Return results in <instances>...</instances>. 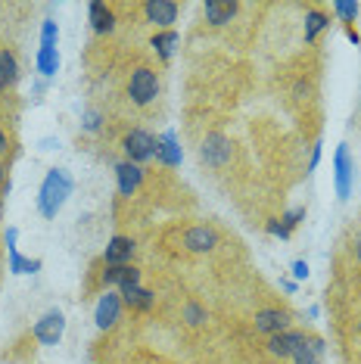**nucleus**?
I'll list each match as a JSON object with an SVG mask.
<instances>
[{"instance_id":"393cba45","label":"nucleus","mask_w":361,"mask_h":364,"mask_svg":"<svg viewBox=\"0 0 361 364\" xmlns=\"http://www.w3.org/2000/svg\"><path fill=\"white\" fill-rule=\"evenodd\" d=\"M184 321H187V324H190V327H203V324H206V321H209V311H206V305H200V302H187L184 305Z\"/></svg>"},{"instance_id":"72a5a7b5","label":"nucleus","mask_w":361,"mask_h":364,"mask_svg":"<svg viewBox=\"0 0 361 364\" xmlns=\"http://www.w3.org/2000/svg\"><path fill=\"white\" fill-rule=\"evenodd\" d=\"M346 38L352 41V44H361V35L355 31V26H346Z\"/></svg>"},{"instance_id":"dca6fc26","label":"nucleus","mask_w":361,"mask_h":364,"mask_svg":"<svg viewBox=\"0 0 361 364\" xmlns=\"http://www.w3.org/2000/svg\"><path fill=\"white\" fill-rule=\"evenodd\" d=\"M137 252V243L131 237H112L109 246H106L103 252V264H116V268H122V264H131V259H134Z\"/></svg>"},{"instance_id":"7ed1b4c3","label":"nucleus","mask_w":361,"mask_h":364,"mask_svg":"<svg viewBox=\"0 0 361 364\" xmlns=\"http://www.w3.org/2000/svg\"><path fill=\"white\" fill-rule=\"evenodd\" d=\"M234 156V144L227 134H221V131H209L206 137H203L200 144V159L209 165V168H225L227 162H231Z\"/></svg>"},{"instance_id":"4468645a","label":"nucleus","mask_w":361,"mask_h":364,"mask_svg":"<svg viewBox=\"0 0 361 364\" xmlns=\"http://www.w3.org/2000/svg\"><path fill=\"white\" fill-rule=\"evenodd\" d=\"M87 19H90V31L94 35H109L116 28V6L103 4V0H90L87 4Z\"/></svg>"},{"instance_id":"2f4dec72","label":"nucleus","mask_w":361,"mask_h":364,"mask_svg":"<svg viewBox=\"0 0 361 364\" xmlns=\"http://www.w3.org/2000/svg\"><path fill=\"white\" fill-rule=\"evenodd\" d=\"M10 150H13V140H10V134H6V128L0 125V159H4Z\"/></svg>"},{"instance_id":"1a4fd4ad","label":"nucleus","mask_w":361,"mask_h":364,"mask_svg":"<svg viewBox=\"0 0 361 364\" xmlns=\"http://www.w3.org/2000/svg\"><path fill=\"white\" fill-rule=\"evenodd\" d=\"M290 324H293L290 309H262V311H256V318H252V327L265 336L284 333V330H290Z\"/></svg>"},{"instance_id":"6ab92c4d","label":"nucleus","mask_w":361,"mask_h":364,"mask_svg":"<svg viewBox=\"0 0 361 364\" xmlns=\"http://www.w3.org/2000/svg\"><path fill=\"white\" fill-rule=\"evenodd\" d=\"M19 75H22L19 60H16V53L10 50V47H4V50H0V85L13 87L16 81H19Z\"/></svg>"},{"instance_id":"f8f14e48","label":"nucleus","mask_w":361,"mask_h":364,"mask_svg":"<svg viewBox=\"0 0 361 364\" xmlns=\"http://www.w3.org/2000/svg\"><path fill=\"white\" fill-rule=\"evenodd\" d=\"M144 184V165H134L128 159H122L116 165V187H119V196H134L137 190H141Z\"/></svg>"},{"instance_id":"39448f33","label":"nucleus","mask_w":361,"mask_h":364,"mask_svg":"<svg viewBox=\"0 0 361 364\" xmlns=\"http://www.w3.org/2000/svg\"><path fill=\"white\" fill-rule=\"evenodd\" d=\"M153 146H156V137L150 134V131L144 128H131L125 137H122V153H125L128 162L134 165H144L153 159Z\"/></svg>"},{"instance_id":"a211bd4d","label":"nucleus","mask_w":361,"mask_h":364,"mask_svg":"<svg viewBox=\"0 0 361 364\" xmlns=\"http://www.w3.org/2000/svg\"><path fill=\"white\" fill-rule=\"evenodd\" d=\"M150 47H153V53L159 56L162 63H168L171 56H175V47H178V31H175V28L156 31V35L150 38Z\"/></svg>"},{"instance_id":"a878e982","label":"nucleus","mask_w":361,"mask_h":364,"mask_svg":"<svg viewBox=\"0 0 361 364\" xmlns=\"http://www.w3.org/2000/svg\"><path fill=\"white\" fill-rule=\"evenodd\" d=\"M302 221H306V205H296V209H286L284 215H281V225H284V230L293 237V230H296Z\"/></svg>"},{"instance_id":"7c9ffc66","label":"nucleus","mask_w":361,"mask_h":364,"mask_svg":"<svg viewBox=\"0 0 361 364\" xmlns=\"http://www.w3.org/2000/svg\"><path fill=\"white\" fill-rule=\"evenodd\" d=\"M293 277H296V280H308V264L306 262H302V259H296V262H293Z\"/></svg>"},{"instance_id":"423d86ee","label":"nucleus","mask_w":361,"mask_h":364,"mask_svg":"<svg viewBox=\"0 0 361 364\" xmlns=\"http://www.w3.org/2000/svg\"><path fill=\"white\" fill-rule=\"evenodd\" d=\"M63 333H65V318H63V311H60V309L44 311V314H41V318H38L35 330H31V336H35L41 346H47V349H53V346H60Z\"/></svg>"},{"instance_id":"c756f323","label":"nucleus","mask_w":361,"mask_h":364,"mask_svg":"<svg viewBox=\"0 0 361 364\" xmlns=\"http://www.w3.org/2000/svg\"><path fill=\"white\" fill-rule=\"evenodd\" d=\"M265 230H268V234H271V237H281V240H290V234H286V230H284V225H281V218H268V221H265Z\"/></svg>"},{"instance_id":"473e14b6","label":"nucleus","mask_w":361,"mask_h":364,"mask_svg":"<svg viewBox=\"0 0 361 364\" xmlns=\"http://www.w3.org/2000/svg\"><path fill=\"white\" fill-rule=\"evenodd\" d=\"M318 162H321V140H315V146H311V156H308V171L318 168Z\"/></svg>"},{"instance_id":"b1692460","label":"nucleus","mask_w":361,"mask_h":364,"mask_svg":"<svg viewBox=\"0 0 361 364\" xmlns=\"http://www.w3.org/2000/svg\"><path fill=\"white\" fill-rule=\"evenodd\" d=\"M358 10L361 6L355 4V0H336L333 4V13H336V19H340L343 26H352V22L358 19Z\"/></svg>"},{"instance_id":"cd10ccee","label":"nucleus","mask_w":361,"mask_h":364,"mask_svg":"<svg viewBox=\"0 0 361 364\" xmlns=\"http://www.w3.org/2000/svg\"><path fill=\"white\" fill-rule=\"evenodd\" d=\"M56 41H60V28H56V22L44 19V26H41V47H50V50H56Z\"/></svg>"},{"instance_id":"2eb2a0df","label":"nucleus","mask_w":361,"mask_h":364,"mask_svg":"<svg viewBox=\"0 0 361 364\" xmlns=\"http://www.w3.org/2000/svg\"><path fill=\"white\" fill-rule=\"evenodd\" d=\"M237 13H240V4H237V0H206V4H203V16H206V22L212 28L227 26Z\"/></svg>"},{"instance_id":"f03ea898","label":"nucleus","mask_w":361,"mask_h":364,"mask_svg":"<svg viewBox=\"0 0 361 364\" xmlns=\"http://www.w3.org/2000/svg\"><path fill=\"white\" fill-rule=\"evenodd\" d=\"M159 75H156V69L153 65H134L131 69V75H128V85H125V94H128V100L134 103V106H153L156 103V97H159Z\"/></svg>"},{"instance_id":"e433bc0d","label":"nucleus","mask_w":361,"mask_h":364,"mask_svg":"<svg viewBox=\"0 0 361 364\" xmlns=\"http://www.w3.org/2000/svg\"><path fill=\"white\" fill-rule=\"evenodd\" d=\"M6 184H10V181H6V168H4V165H0V190H4Z\"/></svg>"},{"instance_id":"f704fd0d","label":"nucleus","mask_w":361,"mask_h":364,"mask_svg":"<svg viewBox=\"0 0 361 364\" xmlns=\"http://www.w3.org/2000/svg\"><path fill=\"white\" fill-rule=\"evenodd\" d=\"M352 255H355V262H361V234L355 237V243H352Z\"/></svg>"},{"instance_id":"0eeeda50","label":"nucleus","mask_w":361,"mask_h":364,"mask_svg":"<svg viewBox=\"0 0 361 364\" xmlns=\"http://www.w3.org/2000/svg\"><path fill=\"white\" fill-rule=\"evenodd\" d=\"M122 309H125V302H122L119 289H103V296L97 299V309H94L97 330H112L116 327L119 318H122Z\"/></svg>"},{"instance_id":"412c9836","label":"nucleus","mask_w":361,"mask_h":364,"mask_svg":"<svg viewBox=\"0 0 361 364\" xmlns=\"http://www.w3.org/2000/svg\"><path fill=\"white\" fill-rule=\"evenodd\" d=\"M330 28V16L324 10H318V6H311L306 13V44H315L318 38H321V31Z\"/></svg>"},{"instance_id":"4be33fe9","label":"nucleus","mask_w":361,"mask_h":364,"mask_svg":"<svg viewBox=\"0 0 361 364\" xmlns=\"http://www.w3.org/2000/svg\"><path fill=\"white\" fill-rule=\"evenodd\" d=\"M6 255H10V274H35L41 271V259H26L19 252V246H6Z\"/></svg>"},{"instance_id":"4c0bfd02","label":"nucleus","mask_w":361,"mask_h":364,"mask_svg":"<svg viewBox=\"0 0 361 364\" xmlns=\"http://www.w3.org/2000/svg\"><path fill=\"white\" fill-rule=\"evenodd\" d=\"M4 90H6V87H4V85H0V94H4Z\"/></svg>"},{"instance_id":"9b49d317","label":"nucleus","mask_w":361,"mask_h":364,"mask_svg":"<svg viewBox=\"0 0 361 364\" xmlns=\"http://www.w3.org/2000/svg\"><path fill=\"white\" fill-rule=\"evenodd\" d=\"M215 246H218V230H215V228H209V225H193V228L184 230V250H187V252L203 255V252H212Z\"/></svg>"},{"instance_id":"5701e85b","label":"nucleus","mask_w":361,"mask_h":364,"mask_svg":"<svg viewBox=\"0 0 361 364\" xmlns=\"http://www.w3.org/2000/svg\"><path fill=\"white\" fill-rule=\"evenodd\" d=\"M35 65L44 78H53L60 72V50H50V47H38V56H35Z\"/></svg>"},{"instance_id":"aec40b11","label":"nucleus","mask_w":361,"mask_h":364,"mask_svg":"<svg viewBox=\"0 0 361 364\" xmlns=\"http://www.w3.org/2000/svg\"><path fill=\"white\" fill-rule=\"evenodd\" d=\"M122 302H125V309L131 311H150L156 305V293H150V289L144 287H134V289H125V293H119Z\"/></svg>"},{"instance_id":"9d476101","label":"nucleus","mask_w":361,"mask_h":364,"mask_svg":"<svg viewBox=\"0 0 361 364\" xmlns=\"http://www.w3.org/2000/svg\"><path fill=\"white\" fill-rule=\"evenodd\" d=\"M153 159L159 165H166V168H178L180 159H184V153H180L178 146V134L175 131H162L159 137H156V146H153Z\"/></svg>"},{"instance_id":"20e7f679","label":"nucleus","mask_w":361,"mask_h":364,"mask_svg":"<svg viewBox=\"0 0 361 364\" xmlns=\"http://www.w3.org/2000/svg\"><path fill=\"white\" fill-rule=\"evenodd\" d=\"M333 184H336V196H340V200H349L352 184H355V159H352L346 144H340L333 153Z\"/></svg>"},{"instance_id":"c85d7f7f","label":"nucleus","mask_w":361,"mask_h":364,"mask_svg":"<svg viewBox=\"0 0 361 364\" xmlns=\"http://www.w3.org/2000/svg\"><path fill=\"white\" fill-rule=\"evenodd\" d=\"M81 128H85L87 134H97V131L103 128V112L100 109H87L85 119H81Z\"/></svg>"},{"instance_id":"ddd939ff","label":"nucleus","mask_w":361,"mask_h":364,"mask_svg":"<svg viewBox=\"0 0 361 364\" xmlns=\"http://www.w3.org/2000/svg\"><path fill=\"white\" fill-rule=\"evenodd\" d=\"M308 333L306 330H284V333H274V336H268V352L274 355V358H293V352L302 346V339H306Z\"/></svg>"},{"instance_id":"bb28decb","label":"nucleus","mask_w":361,"mask_h":364,"mask_svg":"<svg viewBox=\"0 0 361 364\" xmlns=\"http://www.w3.org/2000/svg\"><path fill=\"white\" fill-rule=\"evenodd\" d=\"M141 287V268H134V264H125L122 268V277H119V293H125V289H134Z\"/></svg>"},{"instance_id":"6e6552de","label":"nucleus","mask_w":361,"mask_h":364,"mask_svg":"<svg viewBox=\"0 0 361 364\" xmlns=\"http://www.w3.org/2000/svg\"><path fill=\"white\" fill-rule=\"evenodd\" d=\"M141 10H144V19L150 22V26H156L159 31H168L178 22L180 6L175 4V0H146Z\"/></svg>"},{"instance_id":"c9c22d12","label":"nucleus","mask_w":361,"mask_h":364,"mask_svg":"<svg viewBox=\"0 0 361 364\" xmlns=\"http://www.w3.org/2000/svg\"><path fill=\"white\" fill-rule=\"evenodd\" d=\"M281 287L286 289V293H296V284H293V280H281Z\"/></svg>"},{"instance_id":"f3484780","label":"nucleus","mask_w":361,"mask_h":364,"mask_svg":"<svg viewBox=\"0 0 361 364\" xmlns=\"http://www.w3.org/2000/svg\"><path fill=\"white\" fill-rule=\"evenodd\" d=\"M324 339L321 336H306L302 339V346L296 352H293V364H321L324 361Z\"/></svg>"},{"instance_id":"f257e3e1","label":"nucleus","mask_w":361,"mask_h":364,"mask_svg":"<svg viewBox=\"0 0 361 364\" xmlns=\"http://www.w3.org/2000/svg\"><path fill=\"white\" fill-rule=\"evenodd\" d=\"M72 187H75V181L65 168H50L41 181V190H38V212L44 215V218H56L60 209L65 205V200L72 196Z\"/></svg>"}]
</instances>
